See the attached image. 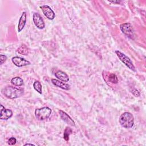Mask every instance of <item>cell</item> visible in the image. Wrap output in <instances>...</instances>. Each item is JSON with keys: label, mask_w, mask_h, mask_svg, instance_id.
I'll return each instance as SVG.
<instances>
[{"label": "cell", "mask_w": 146, "mask_h": 146, "mask_svg": "<svg viewBox=\"0 0 146 146\" xmlns=\"http://www.w3.org/2000/svg\"><path fill=\"white\" fill-rule=\"evenodd\" d=\"M111 3H120V1H109Z\"/></svg>", "instance_id": "7402d4cb"}, {"label": "cell", "mask_w": 146, "mask_h": 146, "mask_svg": "<svg viewBox=\"0 0 146 146\" xmlns=\"http://www.w3.org/2000/svg\"><path fill=\"white\" fill-rule=\"evenodd\" d=\"M11 61L14 65H15L16 66H17L18 67H23V66H25L30 64V62L29 61H28L27 60H26L23 58L19 57V56L13 57L11 59Z\"/></svg>", "instance_id": "ba28073f"}, {"label": "cell", "mask_w": 146, "mask_h": 146, "mask_svg": "<svg viewBox=\"0 0 146 146\" xmlns=\"http://www.w3.org/2000/svg\"><path fill=\"white\" fill-rule=\"evenodd\" d=\"M26 22V13L23 12L19 18L18 25V32L20 33L25 27Z\"/></svg>", "instance_id": "8fae6325"}, {"label": "cell", "mask_w": 146, "mask_h": 146, "mask_svg": "<svg viewBox=\"0 0 146 146\" xmlns=\"http://www.w3.org/2000/svg\"><path fill=\"white\" fill-rule=\"evenodd\" d=\"M13 116V112L10 109H6L2 105H1V120H8Z\"/></svg>", "instance_id": "30bf717a"}, {"label": "cell", "mask_w": 146, "mask_h": 146, "mask_svg": "<svg viewBox=\"0 0 146 146\" xmlns=\"http://www.w3.org/2000/svg\"><path fill=\"white\" fill-rule=\"evenodd\" d=\"M72 133V129L68 127H67L64 131L63 134V138L66 141H68L69 140V136Z\"/></svg>", "instance_id": "e0dca14e"}, {"label": "cell", "mask_w": 146, "mask_h": 146, "mask_svg": "<svg viewBox=\"0 0 146 146\" xmlns=\"http://www.w3.org/2000/svg\"><path fill=\"white\" fill-rule=\"evenodd\" d=\"M33 20L35 26L39 29H43L45 24L41 16L37 13H34L33 15Z\"/></svg>", "instance_id": "8992f818"}, {"label": "cell", "mask_w": 146, "mask_h": 146, "mask_svg": "<svg viewBox=\"0 0 146 146\" xmlns=\"http://www.w3.org/2000/svg\"><path fill=\"white\" fill-rule=\"evenodd\" d=\"M17 51L19 54L23 55H27V54L29 52V48L25 44H22L21 45L17 50Z\"/></svg>", "instance_id": "5bb4252c"}, {"label": "cell", "mask_w": 146, "mask_h": 146, "mask_svg": "<svg viewBox=\"0 0 146 146\" xmlns=\"http://www.w3.org/2000/svg\"><path fill=\"white\" fill-rule=\"evenodd\" d=\"M51 82L55 86L59 87L62 89L66 90H68L70 89V86L68 84H67L65 83H63L61 81H59L57 79H51Z\"/></svg>", "instance_id": "7c38bea8"}, {"label": "cell", "mask_w": 146, "mask_h": 146, "mask_svg": "<svg viewBox=\"0 0 146 146\" xmlns=\"http://www.w3.org/2000/svg\"><path fill=\"white\" fill-rule=\"evenodd\" d=\"M11 83L14 86H21L23 84V80L22 78L18 76H16L13 78L11 80Z\"/></svg>", "instance_id": "9a60e30c"}, {"label": "cell", "mask_w": 146, "mask_h": 146, "mask_svg": "<svg viewBox=\"0 0 146 146\" xmlns=\"http://www.w3.org/2000/svg\"><path fill=\"white\" fill-rule=\"evenodd\" d=\"M44 15L50 20H53L55 18V14L51 8L48 5H43L40 6Z\"/></svg>", "instance_id": "52a82bcc"}, {"label": "cell", "mask_w": 146, "mask_h": 146, "mask_svg": "<svg viewBox=\"0 0 146 146\" xmlns=\"http://www.w3.org/2000/svg\"><path fill=\"white\" fill-rule=\"evenodd\" d=\"M0 59H0L1 60V64H2L7 60V56L6 55L1 54V55H0Z\"/></svg>", "instance_id": "44dd1931"}, {"label": "cell", "mask_w": 146, "mask_h": 146, "mask_svg": "<svg viewBox=\"0 0 146 146\" xmlns=\"http://www.w3.org/2000/svg\"><path fill=\"white\" fill-rule=\"evenodd\" d=\"M33 87L35 91H36L40 94H42V85L40 82L35 81L33 83Z\"/></svg>", "instance_id": "2e32d148"}, {"label": "cell", "mask_w": 146, "mask_h": 146, "mask_svg": "<svg viewBox=\"0 0 146 146\" xmlns=\"http://www.w3.org/2000/svg\"><path fill=\"white\" fill-rule=\"evenodd\" d=\"M131 92L132 94L135 96H136V97H139V96H140V95L139 91L137 89H136V88L132 89Z\"/></svg>", "instance_id": "ffe728a7"}, {"label": "cell", "mask_w": 146, "mask_h": 146, "mask_svg": "<svg viewBox=\"0 0 146 146\" xmlns=\"http://www.w3.org/2000/svg\"><path fill=\"white\" fill-rule=\"evenodd\" d=\"M51 110L48 107L37 108L35 110V116L39 120H44L48 118L51 113Z\"/></svg>", "instance_id": "3957f363"}, {"label": "cell", "mask_w": 146, "mask_h": 146, "mask_svg": "<svg viewBox=\"0 0 146 146\" xmlns=\"http://www.w3.org/2000/svg\"><path fill=\"white\" fill-rule=\"evenodd\" d=\"M121 31L129 38L134 39L135 38V31L133 30L132 25L129 23H124L120 26Z\"/></svg>", "instance_id": "5b68a950"}, {"label": "cell", "mask_w": 146, "mask_h": 146, "mask_svg": "<svg viewBox=\"0 0 146 146\" xmlns=\"http://www.w3.org/2000/svg\"><path fill=\"white\" fill-rule=\"evenodd\" d=\"M17 142V140L15 137H10L9 140H8V144L10 145H14Z\"/></svg>", "instance_id": "d6986e66"}, {"label": "cell", "mask_w": 146, "mask_h": 146, "mask_svg": "<svg viewBox=\"0 0 146 146\" xmlns=\"http://www.w3.org/2000/svg\"><path fill=\"white\" fill-rule=\"evenodd\" d=\"M108 80L113 84H116L118 82L117 77L115 74H111L108 76Z\"/></svg>", "instance_id": "ac0fdd59"}, {"label": "cell", "mask_w": 146, "mask_h": 146, "mask_svg": "<svg viewBox=\"0 0 146 146\" xmlns=\"http://www.w3.org/2000/svg\"><path fill=\"white\" fill-rule=\"evenodd\" d=\"M2 93L6 98L13 99L21 96L24 93V90L22 88L7 86L2 90Z\"/></svg>", "instance_id": "6da1fadb"}, {"label": "cell", "mask_w": 146, "mask_h": 146, "mask_svg": "<svg viewBox=\"0 0 146 146\" xmlns=\"http://www.w3.org/2000/svg\"><path fill=\"white\" fill-rule=\"evenodd\" d=\"M25 145H35L33 144H31V143H26L25 144Z\"/></svg>", "instance_id": "603a6c76"}, {"label": "cell", "mask_w": 146, "mask_h": 146, "mask_svg": "<svg viewBox=\"0 0 146 146\" xmlns=\"http://www.w3.org/2000/svg\"><path fill=\"white\" fill-rule=\"evenodd\" d=\"M116 55H117V56L119 58V59L128 68H129L131 70L133 71H136V68L135 66L133 65L132 62L131 61V60L124 54L122 53L121 52H120L119 50H116L115 51Z\"/></svg>", "instance_id": "277c9868"}, {"label": "cell", "mask_w": 146, "mask_h": 146, "mask_svg": "<svg viewBox=\"0 0 146 146\" xmlns=\"http://www.w3.org/2000/svg\"><path fill=\"white\" fill-rule=\"evenodd\" d=\"M119 123L124 128H132L134 124V118L132 114L129 112H124L120 117Z\"/></svg>", "instance_id": "7a4b0ae2"}, {"label": "cell", "mask_w": 146, "mask_h": 146, "mask_svg": "<svg viewBox=\"0 0 146 146\" xmlns=\"http://www.w3.org/2000/svg\"><path fill=\"white\" fill-rule=\"evenodd\" d=\"M59 115L61 117V119L67 124L72 126V127H75V121L73 120V119L65 112H64L62 110H59Z\"/></svg>", "instance_id": "9c48e42d"}, {"label": "cell", "mask_w": 146, "mask_h": 146, "mask_svg": "<svg viewBox=\"0 0 146 146\" xmlns=\"http://www.w3.org/2000/svg\"><path fill=\"white\" fill-rule=\"evenodd\" d=\"M55 76L56 78L64 82H67L69 80V77L68 75L66 72L60 70L56 72L55 73Z\"/></svg>", "instance_id": "4fadbf2b"}]
</instances>
